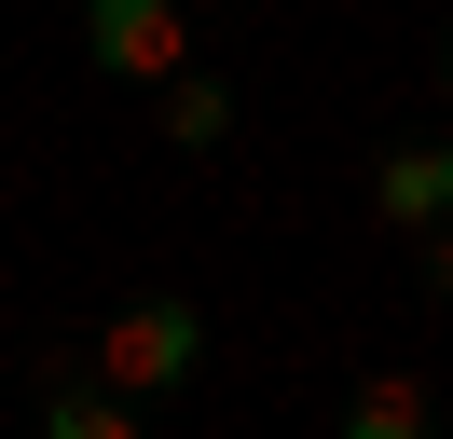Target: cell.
<instances>
[{
  "label": "cell",
  "instance_id": "cell-1",
  "mask_svg": "<svg viewBox=\"0 0 453 439\" xmlns=\"http://www.w3.org/2000/svg\"><path fill=\"white\" fill-rule=\"evenodd\" d=\"M193 357H206V316L179 289L124 302V316L96 329V384H111V398H165V384H193Z\"/></svg>",
  "mask_w": 453,
  "mask_h": 439
},
{
  "label": "cell",
  "instance_id": "cell-2",
  "mask_svg": "<svg viewBox=\"0 0 453 439\" xmlns=\"http://www.w3.org/2000/svg\"><path fill=\"white\" fill-rule=\"evenodd\" d=\"M83 55L111 82H151V96H165V82L193 69V0H83Z\"/></svg>",
  "mask_w": 453,
  "mask_h": 439
},
{
  "label": "cell",
  "instance_id": "cell-3",
  "mask_svg": "<svg viewBox=\"0 0 453 439\" xmlns=\"http://www.w3.org/2000/svg\"><path fill=\"white\" fill-rule=\"evenodd\" d=\"M371 220H398V234H440V220H453V137H398V151L371 165Z\"/></svg>",
  "mask_w": 453,
  "mask_h": 439
},
{
  "label": "cell",
  "instance_id": "cell-4",
  "mask_svg": "<svg viewBox=\"0 0 453 439\" xmlns=\"http://www.w3.org/2000/svg\"><path fill=\"white\" fill-rule=\"evenodd\" d=\"M343 439H440V398H426V371H357V398H343Z\"/></svg>",
  "mask_w": 453,
  "mask_h": 439
},
{
  "label": "cell",
  "instance_id": "cell-5",
  "mask_svg": "<svg viewBox=\"0 0 453 439\" xmlns=\"http://www.w3.org/2000/svg\"><path fill=\"white\" fill-rule=\"evenodd\" d=\"M165 137H179V151H220V137H234V82L220 69H179L165 82Z\"/></svg>",
  "mask_w": 453,
  "mask_h": 439
},
{
  "label": "cell",
  "instance_id": "cell-6",
  "mask_svg": "<svg viewBox=\"0 0 453 439\" xmlns=\"http://www.w3.org/2000/svg\"><path fill=\"white\" fill-rule=\"evenodd\" d=\"M28 439H138V398H111V384H56Z\"/></svg>",
  "mask_w": 453,
  "mask_h": 439
},
{
  "label": "cell",
  "instance_id": "cell-7",
  "mask_svg": "<svg viewBox=\"0 0 453 439\" xmlns=\"http://www.w3.org/2000/svg\"><path fill=\"white\" fill-rule=\"evenodd\" d=\"M426 289L453 302V220H440V234H426Z\"/></svg>",
  "mask_w": 453,
  "mask_h": 439
},
{
  "label": "cell",
  "instance_id": "cell-8",
  "mask_svg": "<svg viewBox=\"0 0 453 439\" xmlns=\"http://www.w3.org/2000/svg\"><path fill=\"white\" fill-rule=\"evenodd\" d=\"M440 96H453V42H440Z\"/></svg>",
  "mask_w": 453,
  "mask_h": 439
}]
</instances>
